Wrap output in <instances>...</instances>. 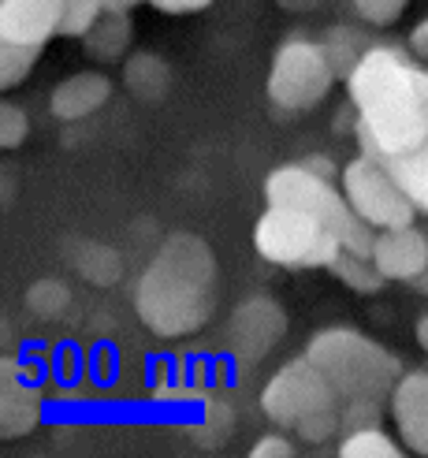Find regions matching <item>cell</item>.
I'll return each instance as SVG.
<instances>
[{
    "label": "cell",
    "instance_id": "4fadbf2b",
    "mask_svg": "<svg viewBox=\"0 0 428 458\" xmlns=\"http://www.w3.org/2000/svg\"><path fill=\"white\" fill-rule=\"evenodd\" d=\"M41 421V387L4 358V387H0V437L19 440Z\"/></svg>",
    "mask_w": 428,
    "mask_h": 458
},
{
    "label": "cell",
    "instance_id": "83f0119b",
    "mask_svg": "<svg viewBox=\"0 0 428 458\" xmlns=\"http://www.w3.org/2000/svg\"><path fill=\"white\" fill-rule=\"evenodd\" d=\"M384 410L380 403H369V399H357V403H343V428H369V425H380Z\"/></svg>",
    "mask_w": 428,
    "mask_h": 458
},
{
    "label": "cell",
    "instance_id": "7a4b0ae2",
    "mask_svg": "<svg viewBox=\"0 0 428 458\" xmlns=\"http://www.w3.org/2000/svg\"><path fill=\"white\" fill-rule=\"evenodd\" d=\"M220 265L206 239L168 235L134 287V313L161 339H183L209 325L216 310Z\"/></svg>",
    "mask_w": 428,
    "mask_h": 458
},
{
    "label": "cell",
    "instance_id": "9c48e42d",
    "mask_svg": "<svg viewBox=\"0 0 428 458\" xmlns=\"http://www.w3.org/2000/svg\"><path fill=\"white\" fill-rule=\"evenodd\" d=\"M287 335V313L276 299L268 294H254L235 306V313L228 317V354L235 358V365H257L276 343Z\"/></svg>",
    "mask_w": 428,
    "mask_h": 458
},
{
    "label": "cell",
    "instance_id": "3957f363",
    "mask_svg": "<svg viewBox=\"0 0 428 458\" xmlns=\"http://www.w3.org/2000/svg\"><path fill=\"white\" fill-rule=\"evenodd\" d=\"M306 358L324 373L340 403H384L402 377V361L384 343L354 328H324L309 339Z\"/></svg>",
    "mask_w": 428,
    "mask_h": 458
},
{
    "label": "cell",
    "instance_id": "6da1fadb",
    "mask_svg": "<svg viewBox=\"0 0 428 458\" xmlns=\"http://www.w3.org/2000/svg\"><path fill=\"white\" fill-rule=\"evenodd\" d=\"M347 89L354 101V131L373 160L402 157L428 142L421 112V67L395 45H369L350 67Z\"/></svg>",
    "mask_w": 428,
    "mask_h": 458
},
{
    "label": "cell",
    "instance_id": "7402d4cb",
    "mask_svg": "<svg viewBox=\"0 0 428 458\" xmlns=\"http://www.w3.org/2000/svg\"><path fill=\"white\" fill-rule=\"evenodd\" d=\"M27 310L38 317V320H56V317H63V310L71 306V287H67L63 280H38V284H30V291H27Z\"/></svg>",
    "mask_w": 428,
    "mask_h": 458
},
{
    "label": "cell",
    "instance_id": "7c38bea8",
    "mask_svg": "<svg viewBox=\"0 0 428 458\" xmlns=\"http://www.w3.org/2000/svg\"><path fill=\"white\" fill-rule=\"evenodd\" d=\"M388 403L399 428V444L414 454H428V373H402Z\"/></svg>",
    "mask_w": 428,
    "mask_h": 458
},
{
    "label": "cell",
    "instance_id": "30bf717a",
    "mask_svg": "<svg viewBox=\"0 0 428 458\" xmlns=\"http://www.w3.org/2000/svg\"><path fill=\"white\" fill-rule=\"evenodd\" d=\"M373 265L384 272L388 284L391 280L414 284L428 272V235L417 232L414 224L384 227V232H376V242H373Z\"/></svg>",
    "mask_w": 428,
    "mask_h": 458
},
{
    "label": "cell",
    "instance_id": "5bb4252c",
    "mask_svg": "<svg viewBox=\"0 0 428 458\" xmlns=\"http://www.w3.org/2000/svg\"><path fill=\"white\" fill-rule=\"evenodd\" d=\"M112 98V82L105 72H79L71 79H63L49 94V112L63 123H75L101 112Z\"/></svg>",
    "mask_w": 428,
    "mask_h": 458
},
{
    "label": "cell",
    "instance_id": "e575fe53",
    "mask_svg": "<svg viewBox=\"0 0 428 458\" xmlns=\"http://www.w3.org/2000/svg\"><path fill=\"white\" fill-rule=\"evenodd\" d=\"M414 335H417V347H421V351H428V313L417 320V332H414Z\"/></svg>",
    "mask_w": 428,
    "mask_h": 458
},
{
    "label": "cell",
    "instance_id": "ffe728a7",
    "mask_svg": "<svg viewBox=\"0 0 428 458\" xmlns=\"http://www.w3.org/2000/svg\"><path fill=\"white\" fill-rule=\"evenodd\" d=\"M328 268H331L350 291H357V294H376V291L388 287L384 272L373 265V258H357V254H347V250H340V258H335Z\"/></svg>",
    "mask_w": 428,
    "mask_h": 458
},
{
    "label": "cell",
    "instance_id": "f1b7e54d",
    "mask_svg": "<svg viewBox=\"0 0 428 458\" xmlns=\"http://www.w3.org/2000/svg\"><path fill=\"white\" fill-rule=\"evenodd\" d=\"M250 458H295V444H290L283 432H268L250 447Z\"/></svg>",
    "mask_w": 428,
    "mask_h": 458
},
{
    "label": "cell",
    "instance_id": "836d02e7",
    "mask_svg": "<svg viewBox=\"0 0 428 458\" xmlns=\"http://www.w3.org/2000/svg\"><path fill=\"white\" fill-rule=\"evenodd\" d=\"M101 4H105V12H130L138 0H101Z\"/></svg>",
    "mask_w": 428,
    "mask_h": 458
},
{
    "label": "cell",
    "instance_id": "d6a6232c",
    "mask_svg": "<svg viewBox=\"0 0 428 458\" xmlns=\"http://www.w3.org/2000/svg\"><path fill=\"white\" fill-rule=\"evenodd\" d=\"M280 8H287V12H309V8H317L321 0H276Z\"/></svg>",
    "mask_w": 428,
    "mask_h": 458
},
{
    "label": "cell",
    "instance_id": "ba28073f",
    "mask_svg": "<svg viewBox=\"0 0 428 458\" xmlns=\"http://www.w3.org/2000/svg\"><path fill=\"white\" fill-rule=\"evenodd\" d=\"M343 198L350 201L357 220H365L376 232H384V227H407L417 216L414 201L399 191L395 175L365 153L343 168Z\"/></svg>",
    "mask_w": 428,
    "mask_h": 458
},
{
    "label": "cell",
    "instance_id": "8fae6325",
    "mask_svg": "<svg viewBox=\"0 0 428 458\" xmlns=\"http://www.w3.org/2000/svg\"><path fill=\"white\" fill-rule=\"evenodd\" d=\"M63 0H0V41L12 45H49L60 38Z\"/></svg>",
    "mask_w": 428,
    "mask_h": 458
},
{
    "label": "cell",
    "instance_id": "e0dca14e",
    "mask_svg": "<svg viewBox=\"0 0 428 458\" xmlns=\"http://www.w3.org/2000/svg\"><path fill=\"white\" fill-rule=\"evenodd\" d=\"M130 34H134L130 12H105L97 19V27L89 30L82 41H86V53L89 56L108 64V60H120L130 49Z\"/></svg>",
    "mask_w": 428,
    "mask_h": 458
},
{
    "label": "cell",
    "instance_id": "52a82bcc",
    "mask_svg": "<svg viewBox=\"0 0 428 458\" xmlns=\"http://www.w3.org/2000/svg\"><path fill=\"white\" fill-rule=\"evenodd\" d=\"M331 406H343V403L335 395V387L324 380V373L306 354L287 361L283 369L273 373L268 384L261 387V410L276 428L295 432L306 418L321 414V410H331Z\"/></svg>",
    "mask_w": 428,
    "mask_h": 458
},
{
    "label": "cell",
    "instance_id": "ac0fdd59",
    "mask_svg": "<svg viewBox=\"0 0 428 458\" xmlns=\"http://www.w3.org/2000/svg\"><path fill=\"white\" fill-rule=\"evenodd\" d=\"M399 182V191L407 194L414 201V209L417 213H428V142L410 149V153H402V157H388V160H380Z\"/></svg>",
    "mask_w": 428,
    "mask_h": 458
},
{
    "label": "cell",
    "instance_id": "9a60e30c",
    "mask_svg": "<svg viewBox=\"0 0 428 458\" xmlns=\"http://www.w3.org/2000/svg\"><path fill=\"white\" fill-rule=\"evenodd\" d=\"M67 261L89 287H116L123 280V258L112 246L94 239H75L67 246Z\"/></svg>",
    "mask_w": 428,
    "mask_h": 458
},
{
    "label": "cell",
    "instance_id": "8d00e7d4",
    "mask_svg": "<svg viewBox=\"0 0 428 458\" xmlns=\"http://www.w3.org/2000/svg\"><path fill=\"white\" fill-rule=\"evenodd\" d=\"M414 284H417V287H421V291H428V272H424V276H417V280H414Z\"/></svg>",
    "mask_w": 428,
    "mask_h": 458
},
{
    "label": "cell",
    "instance_id": "d4e9b609",
    "mask_svg": "<svg viewBox=\"0 0 428 458\" xmlns=\"http://www.w3.org/2000/svg\"><path fill=\"white\" fill-rule=\"evenodd\" d=\"M105 15L101 0H63L60 12V38H86Z\"/></svg>",
    "mask_w": 428,
    "mask_h": 458
},
{
    "label": "cell",
    "instance_id": "44dd1931",
    "mask_svg": "<svg viewBox=\"0 0 428 458\" xmlns=\"http://www.w3.org/2000/svg\"><path fill=\"white\" fill-rule=\"evenodd\" d=\"M402 447L399 440H391L380 425H369V428H354L347 440H340V454L343 458H402Z\"/></svg>",
    "mask_w": 428,
    "mask_h": 458
},
{
    "label": "cell",
    "instance_id": "4dcf8cb0",
    "mask_svg": "<svg viewBox=\"0 0 428 458\" xmlns=\"http://www.w3.org/2000/svg\"><path fill=\"white\" fill-rule=\"evenodd\" d=\"M410 49H414V56H421V60H428V15L417 22V27L410 30Z\"/></svg>",
    "mask_w": 428,
    "mask_h": 458
},
{
    "label": "cell",
    "instance_id": "277c9868",
    "mask_svg": "<svg viewBox=\"0 0 428 458\" xmlns=\"http://www.w3.org/2000/svg\"><path fill=\"white\" fill-rule=\"evenodd\" d=\"M264 201L268 205H287V209H302L309 216L324 220L335 235H340L347 254L357 258H373V242H376V227L365 220H357L350 209V201L331 179L309 172L306 165H283L276 172H268L264 179Z\"/></svg>",
    "mask_w": 428,
    "mask_h": 458
},
{
    "label": "cell",
    "instance_id": "603a6c76",
    "mask_svg": "<svg viewBox=\"0 0 428 458\" xmlns=\"http://www.w3.org/2000/svg\"><path fill=\"white\" fill-rule=\"evenodd\" d=\"M41 56V45H12L0 41V86L12 89L19 82H27V75L34 72V64Z\"/></svg>",
    "mask_w": 428,
    "mask_h": 458
},
{
    "label": "cell",
    "instance_id": "2e32d148",
    "mask_svg": "<svg viewBox=\"0 0 428 458\" xmlns=\"http://www.w3.org/2000/svg\"><path fill=\"white\" fill-rule=\"evenodd\" d=\"M123 86L138 101H161L172 86V67L156 53H130L123 64Z\"/></svg>",
    "mask_w": 428,
    "mask_h": 458
},
{
    "label": "cell",
    "instance_id": "d590c367",
    "mask_svg": "<svg viewBox=\"0 0 428 458\" xmlns=\"http://www.w3.org/2000/svg\"><path fill=\"white\" fill-rule=\"evenodd\" d=\"M421 112H424V127H428V72H421Z\"/></svg>",
    "mask_w": 428,
    "mask_h": 458
},
{
    "label": "cell",
    "instance_id": "d6986e66",
    "mask_svg": "<svg viewBox=\"0 0 428 458\" xmlns=\"http://www.w3.org/2000/svg\"><path fill=\"white\" fill-rule=\"evenodd\" d=\"M235 432V410L228 399L220 395H209L201 399V410H197V421L190 428V437L201 444V447H220Z\"/></svg>",
    "mask_w": 428,
    "mask_h": 458
},
{
    "label": "cell",
    "instance_id": "5b68a950",
    "mask_svg": "<svg viewBox=\"0 0 428 458\" xmlns=\"http://www.w3.org/2000/svg\"><path fill=\"white\" fill-rule=\"evenodd\" d=\"M254 250L280 268H328L343 242L324 220L287 205H268L254 227Z\"/></svg>",
    "mask_w": 428,
    "mask_h": 458
},
{
    "label": "cell",
    "instance_id": "4316f807",
    "mask_svg": "<svg viewBox=\"0 0 428 458\" xmlns=\"http://www.w3.org/2000/svg\"><path fill=\"white\" fill-rule=\"evenodd\" d=\"M27 134H30V116L19 105L4 101V105H0V146L15 149V146L27 142Z\"/></svg>",
    "mask_w": 428,
    "mask_h": 458
},
{
    "label": "cell",
    "instance_id": "cb8c5ba5",
    "mask_svg": "<svg viewBox=\"0 0 428 458\" xmlns=\"http://www.w3.org/2000/svg\"><path fill=\"white\" fill-rule=\"evenodd\" d=\"M321 45H324V53H328V60H331V67H335V75H350V67L362 60V53L369 49V45L362 41V34H354V30H347V27L331 30L328 41H321Z\"/></svg>",
    "mask_w": 428,
    "mask_h": 458
},
{
    "label": "cell",
    "instance_id": "f546056e",
    "mask_svg": "<svg viewBox=\"0 0 428 458\" xmlns=\"http://www.w3.org/2000/svg\"><path fill=\"white\" fill-rule=\"evenodd\" d=\"M149 4H156L168 15H187V12H201L206 4H213V0H149Z\"/></svg>",
    "mask_w": 428,
    "mask_h": 458
},
{
    "label": "cell",
    "instance_id": "8992f818",
    "mask_svg": "<svg viewBox=\"0 0 428 458\" xmlns=\"http://www.w3.org/2000/svg\"><path fill=\"white\" fill-rule=\"evenodd\" d=\"M335 79L340 75L321 41L290 38L276 49L273 67H268V101L280 112H309L328 98Z\"/></svg>",
    "mask_w": 428,
    "mask_h": 458
},
{
    "label": "cell",
    "instance_id": "484cf974",
    "mask_svg": "<svg viewBox=\"0 0 428 458\" xmlns=\"http://www.w3.org/2000/svg\"><path fill=\"white\" fill-rule=\"evenodd\" d=\"M410 0H350V8L357 12V19H365L369 27H391L402 19Z\"/></svg>",
    "mask_w": 428,
    "mask_h": 458
},
{
    "label": "cell",
    "instance_id": "1f68e13d",
    "mask_svg": "<svg viewBox=\"0 0 428 458\" xmlns=\"http://www.w3.org/2000/svg\"><path fill=\"white\" fill-rule=\"evenodd\" d=\"M302 165L309 168V172H317V175H324V179H335V165L328 157H321V153H313V157H302Z\"/></svg>",
    "mask_w": 428,
    "mask_h": 458
}]
</instances>
